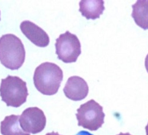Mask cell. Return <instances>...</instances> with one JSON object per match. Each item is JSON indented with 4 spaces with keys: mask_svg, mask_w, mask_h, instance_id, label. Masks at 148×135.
Instances as JSON below:
<instances>
[{
    "mask_svg": "<svg viewBox=\"0 0 148 135\" xmlns=\"http://www.w3.org/2000/svg\"><path fill=\"white\" fill-rule=\"evenodd\" d=\"M76 135H94L91 133H90L88 132L87 131H80L79 133H78Z\"/></svg>",
    "mask_w": 148,
    "mask_h": 135,
    "instance_id": "obj_12",
    "label": "cell"
},
{
    "mask_svg": "<svg viewBox=\"0 0 148 135\" xmlns=\"http://www.w3.org/2000/svg\"><path fill=\"white\" fill-rule=\"evenodd\" d=\"M79 126L91 131L101 127L104 123L103 108L94 100H91L80 106L76 114Z\"/></svg>",
    "mask_w": 148,
    "mask_h": 135,
    "instance_id": "obj_4",
    "label": "cell"
},
{
    "mask_svg": "<svg viewBox=\"0 0 148 135\" xmlns=\"http://www.w3.org/2000/svg\"><path fill=\"white\" fill-rule=\"evenodd\" d=\"M64 92L69 99L73 101H81L88 95L89 87L87 82L82 78L72 76L68 78Z\"/></svg>",
    "mask_w": 148,
    "mask_h": 135,
    "instance_id": "obj_7",
    "label": "cell"
},
{
    "mask_svg": "<svg viewBox=\"0 0 148 135\" xmlns=\"http://www.w3.org/2000/svg\"><path fill=\"white\" fill-rule=\"evenodd\" d=\"M132 17L136 24L144 30H148V0H139L132 5Z\"/></svg>",
    "mask_w": 148,
    "mask_h": 135,
    "instance_id": "obj_10",
    "label": "cell"
},
{
    "mask_svg": "<svg viewBox=\"0 0 148 135\" xmlns=\"http://www.w3.org/2000/svg\"><path fill=\"white\" fill-rule=\"evenodd\" d=\"M103 0H82L79 2V9L82 16L87 20L100 18L105 10Z\"/></svg>",
    "mask_w": 148,
    "mask_h": 135,
    "instance_id": "obj_9",
    "label": "cell"
},
{
    "mask_svg": "<svg viewBox=\"0 0 148 135\" xmlns=\"http://www.w3.org/2000/svg\"><path fill=\"white\" fill-rule=\"evenodd\" d=\"M0 14H1V12H0ZM0 20H1V17H0Z\"/></svg>",
    "mask_w": 148,
    "mask_h": 135,
    "instance_id": "obj_17",
    "label": "cell"
},
{
    "mask_svg": "<svg viewBox=\"0 0 148 135\" xmlns=\"http://www.w3.org/2000/svg\"><path fill=\"white\" fill-rule=\"evenodd\" d=\"M56 53L58 58L65 63H73L81 53V46L78 37L66 31L56 40Z\"/></svg>",
    "mask_w": 148,
    "mask_h": 135,
    "instance_id": "obj_5",
    "label": "cell"
},
{
    "mask_svg": "<svg viewBox=\"0 0 148 135\" xmlns=\"http://www.w3.org/2000/svg\"><path fill=\"white\" fill-rule=\"evenodd\" d=\"M19 121L21 129L25 132L32 134L41 132L46 124L44 112L36 107L26 108L20 116Z\"/></svg>",
    "mask_w": 148,
    "mask_h": 135,
    "instance_id": "obj_6",
    "label": "cell"
},
{
    "mask_svg": "<svg viewBox=\"0 0 148 135\" xmlns=\"http://www.w3.org/2000/svg\"><path fill=\"white\" fill-rule=\"evenodd\" d=\"M20 116L11 114L7 116L1 122V133L3 135H30L21 127Z\"/></svg>",
    "mask_w": 148,
    "mask_h": 135,
    "instance_id": "obj_11",
    "label": "cell"
},
{
    "mask_svg": "<svg viewBox=\"0 0 148 135\" xmlns=\"http://www.w3.org/2000/svg\"><path fill=\"white\" fill-rule=\"evenodd\" d=\"M63 77V71L58 65L52 62H44L35 69L34 84L42 94L52 95L58 93Z\"/></svg>",
    "mask_w": 148,
    "mask_h": 135,
    "instance_id": "obj_1",
    "label": "cell"
},
{
    "mask_svg": "<svg viewBox=\"0 0 148 135\" xmlns=\"http://www.w3.org/2000/svg\"><path fill=\"white\" fill-rule=\"evenodd\" d=\"M45 135H60L58 132H52L51 133H48L46 134Z\"/></svg>",
    "mask_w": 148,
    "mask_h": 135,
    "instance_id": "obj_14",
    "label": "cell"
},
{
    "mask_svg": "<svg viewBox=\"0 0 148 135\" xmlns=\"http://www.w3.org/2000/svg\"><path fill=\"white\" fill-rule=\"evenodd\" d=\"M20 29L26 38L37 46L46 47L50 42L47 33L30 21H23L20 24Z\"/></svg>",
    "mask_w": 148,
    "mask_h": 135,
    "instance_id": "obj_8",
    "label": "cell"
},
{
    "mask_svg": "<svg viewBox=\"0 0 148 135\" xmlns=\"http://www.w3.org/2000/svg\"><path fill=\"white\" fill-rule=\"evenodd\" d=\"M145 130H146V135H148V123H147V125L145 127Z\"/></svg>",
    "mask_w": 148,
    "mask_h": 135,
    "instance_id": "obj_16",
    "label": "cell"
},
{
    "mask_svg": "<svg viewBox=\"0 0 148 135\" xmlns=\"http://www.w3.org/2000/svg\"><path fill=\"white\" fill-rule=\"evenodd\" d=\"M29 95L27 84L20 78L8 75L2 79L0 85V96L7 106L19 107L26 102Z\"/></svg>",
    "mask_w": 148,
    "mask_h": 135,
    "instance_id": "obj_3",
    "label": "cell"
},
{
    "mask_svg": "<svg viewBox=\"0 0 148 135\" xmlns=\"http://www.w3.org/2000/svg\"><path fill=\"white\" fill-rule=\"evenodd\" d=\"M25 58V49L18 37L6 34L0 38V62L5 68L18 69L23 65Z\"/></svg>",
    "mask_w": 148,
    "mask_h": 135,
    "instance_id": "obj_2",
    "label": "cell"
},
{
    "mask_svg": "<svg viewBox=\"0 0 148 135\" xmlns=\"http://www.w3.org/2000/svg\"><path fill=\"white\" fill-rule=\"evenodd\" d=\"M117 135H132V134H130L129 133H123L121 132V133H120L119 134H117Z\"/></svg>",
    "mask_w": 148,
    "mask_h": 135,
    "instance_id": "obj_15",
    "label": "cell"
},
{
    "mask_svg": "<svg viewBox=\"0 0 148 135\" xmlns=\"http://www.w3.org/2000/svg\"><path fill=\"white\" fill-rule=\"evenodd\" d=\"M145 68L146 69L148 73V54L147 55L146 58H145Z\"/></svg>",
    "mask_w": 148,
    "mask_h": 135,
    "instance_id": "obj_13",
    "label": "cell"
}]
</instances>
